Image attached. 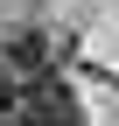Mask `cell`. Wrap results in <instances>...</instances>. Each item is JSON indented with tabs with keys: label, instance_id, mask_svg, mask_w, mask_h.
I'll use <instances>...</instances> for the list:
<instances>
[{
	"label": "cell",
	"instance_id": "cell-3",
	"mask_svg": "<svg viewBox=\"0 0 119 126\" xmlns=\"http://www.w3.org/2000/svg\"><path fill=\"white\" fill-rule=\"evenodd\" d=\"M14 105H21V84L0 70V126H14Z\"/></svg>",
	"mask_w": 119,
	"mask_h": 126
},
{
	"label": "cell",
	"instance_id": "cell-2",
	"mask_svg": "<svg viewBox=\"0 0 119 126\" xmlns=\"http://www.w3.org/2000/svg\"><path fill=\"white\" fill-rule=\"evenodd\" d=\"M42 63H49V42H42L35 28H14V35L0 42V70H7L14 84H21V77L35 84V77H42Z\"/></svg>",
	"mask_w": 119,
	"mask_h": 126
},
{
	"label": "cell",
	"instance_id": "cell-1",
	"mask_svg": "<svg viewBox=\"0 0 119 126\" xmlns=\"http://www.w3.org/2000/svg\"><path fill=\"white\" fill-rule=\"evenodd\" d=\"M14 126H84V105H77V91H70V84L35 77V84H21Z\"/></svg>",
	"mask_w": 119,
	"mask_h": 126
}]
</instances>
